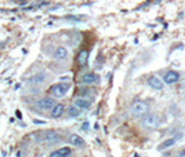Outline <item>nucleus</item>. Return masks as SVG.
<instances>
[{
    "label": "nucleus",
    "instance_id": "obj_5",
    "mask_svg": "<svg viewBox=\"0 0 185 157\" xmlns=\"http://www.w3.org/2000/svg\"><path fill=\"white\" fill-rule=\"evenodd\" d=\"M54 105H55V99L53 97H43L41 99H39L36 104V106L40 109V110H50Z\"/></svg>",
    "mask_w": 185,
    "mask_h": 157
},
{
    "label": "nucleus",
    "instance_id": "obj_2",
    "mask_svg": "<svg viewBox=\"0 0 185 157\" xmlns=\"http://www.w3.org/2000/svg\"><path fill=\"white\" fill-rule=\"evenodd\" d=\"M149 112V105L145 101H135L130 106V114L133 117H142Z\"/></svg>",
    "mask_w": 185,
    "mask_h": 157
},
{
    "label": "nucleus",
    "instance_id": "obj_4",
    "mask_svg": "<svg viewBox=\"0 0 185 157\" xmlns=\"http://www.w3.org/2000/svg\"><path fill=\"white\" fill-rule=\"evenodd\" d=\"M71 88V83H58V84H54L50 88V94L53 95V98H62L65 97V94L69 91Z\"/></svg>",
    "mask_w": 185,
    "mask_h": 157
},
{
    "label": "nucleus",
    "instance_id": "obj_1",
    "mask_svg": "<svg viewBox=\"0 0 185 157\" xmlns=\"http://www.w3.org/2000/svg\"><path fill=\"white\" fill-rule=\"evenodd\" d=\"M32 138H36V142H43L47 145H54V143H58L61 141V135L58 132H55L54 130H46V131H40V132H35L31 135Z\"/></svg>",
    "mask_w": 185,
    "mask_h": 157
},
{
    "label": "nucleus",
    "instance_id": "obj_19",
    "mask_svg": "<svg viewBox=\"0 0 185 157\" xmlns=\"http://www.w3.org/2000/svg\"><path fill=\"white\" fill-rule=\"evenodd\" d=\"M88 127H90V124H88V121H84V123H83V126H82V128L83 130H88Z\"/></svg>",
    "mask_w": 185,
    "mask_h": 157
},
{
    "label": "nucleus",
    "instance_id": "obj_7",
    "mask_svg": "<svg viewBox=\"0 0 185 157\" xmlns=\"http://www.w3.org/2000/svg\"><path fill=\"white\" fill-rule=\"evenodd\" d=\"M98 81H100V77H98L95 73H84L80 77V84H84V85L95 84V83H98Z\"/></svg>",
    "mask_w": 185,
    "mask_h": 157
},
{
    "label": "nucleus",
    "instance_id": "obj_3",
    "mask_svg": "<svg viewBox=\"0 0 185 157\" xmlns=\"http://www.w3.org/2000/svg\"><path fill=\"white\" fill-rule=\"evenodd\" d=\"M160 124V118H159L158 114L155 113H146L142 116V120H141V126L145 128V130H155L156 127Z\"/></svg>",
    "mask_w": 185,
    "mask_h": 157
},
{
    "label": "nucleus",
    "instance_id": "obj_14",
    "mask_svg": "<svg viewBox=\"0 0 185 157\" xmlns=\"http://www.w3.org/2000/svg\"><path fill=\"white\" fill-rule=\"evenodd\" d=\"M72 155V149L71 147H61V149H57L54 152L50 153L51 157H66V156H71Z\"/></svg>",
    "mask_w": 185,
    "mask_h": 157
},
{
    "label": "nucleus",
    "instance_id": "obj_18",
    "mask_svg": "<svg viewBox=\"0 0 185 157\" xmlns=\"http://www.w3.org/2000/svg\"><path fill=\"white\" fill-rule=\"evenodd\" d=\"M83 18H84V17H75V15H68V17H66V20H68V21H75V22H80Z\"/></svg>",
    "mask_w": 185,
    "mask_h": 157
},
{
    "label": "nucleus",
    "instance_id": "obj_9",
    "mask_svg": "<svg viewBox=\"0 0 185 157\" xmlns=\"http://www.w3.org/2000/svg\"><path fill=\"white\" fill-rule=\"evenodd\" d=\"M73 105H75V106H78L79 109H82V110H88V109L91 108V101H90V99H87V98L79 97V98L75 99Z\"/></svg>",
    "mask_w": 185,
    "mask_h": 157
},
{
    "label": "nucleus",
    "instance_id": "obj_17",
    "mask_svg": "<svg viewBox=\"0 0 185 157\" xmlns=\"http://www.w3.org/2000/svg\"><path fill=\"white\" fill-rule=\"evenodd\" d=\"M68 114H69V117L76 118V117H79V116L82 114V109H79L78 106L72 105V106H69V108H68Z\"/></svg>",
    "mask_w": 185,
    "mask_h": 157
},
{
    "label": "nucleus",
    "instance_id": "obj_13",
    "mask_svg": "<svg viewBox=\"0 0 185 157\" xmlns=\"http://www.w3.org/2000/svg\"><path fill=\"white\" fill-rule=\"evenodd\" d=\"M178 141V136H171V138H168V139H164L163 142H160L158 145V150H166V149H170L171 146H174L175 145V142Z\"/></svg>",
    "mask_w": 185,
    "mask_h": 157
},
{
    "label": "nucleus",
    "instance_id": "obj_16",
    "mask_svg": "<svg viewBox=\"0 0 185 157\" xmlns=\"http://www.w3.org/2000/svg\"><path fill=\"white\" fill-rule=\"evenodd\" d=\"M66 57H68V50H66V47H62V46H59V47H57L55 51H54V58L55 59H65Z\"/></svg>",
    "mask_w": 185,
    "mask_h": 157
},
{
    "label": "nucleus",
    "instance_id": "obj_21",
    "mask_svg": "<svg viewBox=\"0 0 185 157\" xmlns=\"http://www.w3.org/2000/svg\"><path fill=\"white\" fill-rule=\"evenodd\" d=\"M33 123L35 124H44V121H41V120H33Z\"/></svg>",
    "mask_w": 185,
    "mask_h": 157
},
{
    "label": "nucleus",
    "instance_id": "obj_12",
    "mask_svg": "<svg viewBox=\"0 0 185 157\" xmlns=\"http://www.w3.org/2000/svg\"><path fill=\"white\" fill-rule=\"evenodd\" d=\"M88 55H90V53H88V50H82L79 51L78 57H76V62H78L79 66H86L88 62Z\"/></svg>",
    "mask_w": 185,
    "mask_h": 157
},
{
    "label": "nucleus",
    "instance_id": "obj_6",
    "mask_svg": "<svg viewBox=\"0 0 185 157\" xmlns=\"http://www.w3.org/2000/svg\"><path fill=\"white\" fill-rule=\"evenodd\" d=\"M47 77H49V76H47L46 72H39L28 80V84L29 85H41V84H44V81L47 80Z\"/></svg>",
    "mask_w": 185,
    "mask_h": 157
},
{
    "label": "nucleus",
    "instance_id": "obj_11",
    "mask_svg": "<svg viewBox=\"0 0 185 157\" xmlns=\"http://www.w3.org/2000/svg\"><path fill=\"white\" fill-rule=\"evenodd\" d=\"M148 85L154 90H162L164 87L163 81L158 77V76H149L148 77Z\"/></svg>",
    "mask_w": 185,
    "mask_h": 157
},
{
    "label": "nucleus",
    "instance_id": "obj_15",
    "mask_svg": "<svg viewBox=\"0 0 185 157\" xmlns=\"http://www.w3.org/2000/svg\"><path fill=\"white\" fill-rule=\"evenodd\" d=\"M69 143L73 146H78V147H80V146H84V141H83V138L80 135H78V134H72V135H69Z\"/></svg>",
    "mask_w": 185,
    "mask_h": 157
},
{
    "label": "nucleus",
    "instance_id": "obj_20",
    "mask_svg": "<svg viewBox=\"0 0 185 157\" xmlns=\"http://www.w3.org/2000/svg\"><path fill=\"white\" fill-rule=\"evenodd\" d=\"M15 114H17V117H18V118H22V114H21V112H20V110L15 112Z\"/></svg>",
    "mask_w": 185,
    "mask_h": 157
},
{
    "label": "nucleus",
    "instance_id": "obj_10",
    "mask_svg": "<svg viewBox=\"0 0 185 157\" xmlns=\"http://www.w3.org/2000/svg\"><path fill=\"white\" fill-rule=\"evenodd\" d=\"M51 110V113H50V116L51 118H59L64 114V112H65V105L62 104H55L54 106L50 109Z\"/></svg>",
    "mask_w": 185,
    "mask_h": 157
},
{
    "label": "nucleus",
    "instance_id": "obj_22",
    "mask_svg": "<svg viewBox=\"0 0 185 157\" xmlns=\"http://www.w3.org/2000/svg\"><path fill=\"white\" fill-rule=\"evenodd\" d=\"M180 156H181V157H185V149H183V150L180 152Z\"/></svg>",
    "mask_w": 185,
    "mask_h": 157
},
{
    "label": "nucleus",
    "instance_id": "obj_8",
    "mask_svg": "<svg viewBox=\"0 0 185 157\" xmlns=\"http://www.w3.org/2000/svg\"><path fill=\"white\" fill-rule=\"evenodd\" d=\"M178 80H180V73L175 72V70H168L163 77V81L166 84H174V83H177Z\"/></svg>",
    "mask_w": 185,
    "mask_h": 157
}]
</instances>
